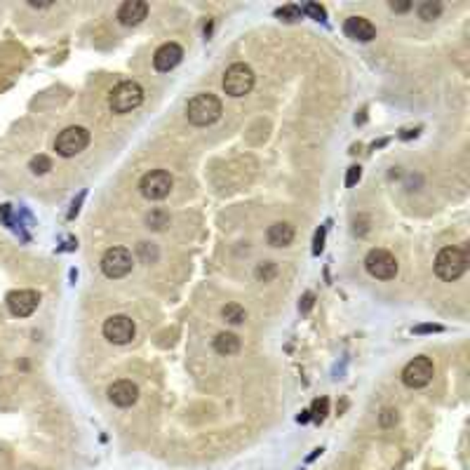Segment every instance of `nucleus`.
I'll return each mask as SVG.
<instances>
[{"label":"nucleus","instance_id":"1","mask_svg":"<svg viewBox=\"0 0 470 470\" xmlns=\"http://www.w3.org/2000/svg\"><path fill=\"white\" fill-rule=\"evenodd\" d=\"M223 113L221 99L214 94L205 92V94H195V97L186 106V118L188 122L195 127H207L212 122H216Z\"/></svg>","mask_w":470,"mask_h":470},{"label":"nucleus","instance_id":"2","mask_svg":"<svg viewBox=\"0 0 470 470\" xmlns=\"http://www.w3.org/2000/svg\"><path fill=\"white\" fill-rule=\"evenodd\" d=\"M142 104H144V89L139 82H134V80L118 82L109 94V106H111V111L118 115L132 113V111L139 109Z\"/></svg>","mask_w":470,"mask_h":470},{"label":"nucleus","instance_id":"3","mask_svg":"<svg viewBox=\"0 0 470 470\" xmlns=\"http://www.w3.org/2000/svg\"><path fill=\"white\" fill-rule=\"evenodd\" d=\"M468 271V254L461 247H445L435 256V276L445 282H454Z\"/></svg>","mask_w":470,"mask_h":470},{"label":"nucleus","instance_id":"4","mask_svg":"<svg viewBox=\"0 0 470 470\" xmlns=\"http://www.w3.org/2000/svg\"><path fill=\"white\" fill-rule=\"evenodd\" d=\"M254 80H256V76H254V71H251V66L238 61V64H231L226 69L221 85L228 97L240 99V97H247L251 89H254Z\"/></svg>","mask_w":470,"mask_h":470},{"label":"nucleus","instance_id":"5","mask_svg":"<svg viewBox=\"0 0 470 470\" xmlns=\"http://www.w3.org/2000/svg\"><path fill=\"white\" fill-rule=\"evenodd\" d=\"M89 146V130L80 125H71L61 130L54 139V150L61 158H74V155L82 153Z\"/></svg>","mask_w":470,"mask_h":470},{"label":"nucleus","instance_id":"6","mask_svg":"<svg viewBox=\"0 0 470 470\" xmlns=\"http://www.w3.org/2000/svg\"><path fill=\"white\" fill-rule=\"evenodd\" d=\"M175 188V179L167 170H150L139 181V191L146 200H165Z\"/></svg>","mask_w":470,"mask_h":470},{"label":"nucleus","instance_id":"7","mask_svg":"<svg viewBox=\"0 0 470 470\" xmlns=\"http://www.w3.org/2000/svg\"><path fill=\"white\" fill-rule=\"evenodd\" d=\"M435 377V365L426 355H418L410 360L402 369V383L407 388H426Z\"/></svg>","mask_w":470,"mask_h":470},{"label":"nucleus","instance_id":"8","mask_svg":"<svg viewBox=\"0 0 470 470\" xmlns=\"http://www.w3.org/2000/svg\"><path fill=\"white\" fill-rule=\"evenodd\" d=\"M134 259L132 251L125 247H109L102 256V273L111 280H120L132 273Z\"/></svg>","mask_w":470,"mask_h":470},{"label":"nucleus","instance_id":"9","mask_svg":"<svg viewBox=\"0 0 470 470\" xmlns=\"http://www.w3.org/2000/svg\"><path fill=\"white\" fill-rule=\"evenodd\" d=\"M365 268H367L369 276L377 278V280H393L397 276V271H400L397 259L390 254L388 249H372L369 251V254L365 256Z\"/></svg>","mask_w":470,"mask_h":470},{"label":"nucleus","instance_id":"10","mask_svg":"<svg viewBox=\"0 0 470 470\" xmlns=\"http://www.w3.org/2000/svg\"><path fill=\"white\" fill-rule=\"evenodd\" d=\"M104 337L115 346H125L137 337V324L127 315H111L102 327Z\"/></svg>","mask_w":470,"mask_h":470},{"label":"nucleus","instance_id":"11","mask_svg":"<svg viewBox=\"0 0 470 470\" xmlns=\"http://www.w3.org/2000/svg\"><path fill=\"white\" fill-rule=\"evenodd\" d=\"M5 304H8V311L14 317H29L41 306V294L36 289H16V292L8 294Z\"/></svg>","mask_w":470,"mask_h":470},{"label":"nucleus","instance_id":"12","mask_svg":"<svg viewBox=\"0 0 470 470\" xmlns=\"http://www.w3.org/2000/svg\"><path fill=\"white\" fill-rule=\"evenodd\" d=\"M183 59V47L179 43H165L160 45L158 49H155L153 54V66L155 71H160V74H170L172 69H177L179 64H181Z\"/></svg>","mask_w":470,"mask_h":470},{"label":"nucleus","instance_id":"13","mask_svg":"<svg viewBox=\"0 0 470 470\" xmlns=\"http://www.w3.org/2000/svg\"><path fill=\"white\" fill-rule=\"evenodd\" d=\"M109 400L113 402L115 407H122V410H127V407L137 405V400H139V388H137V383L127 381V379L111 383V385H109Z\"/></svg>","mask_w":470,"mask_h":470},{"label":"nucleus","instance_id":"14","mask_svg":"<svg viewBox=\"0 0 470 470\" xmlns=\"http://www.w3.org/2000/svg\"><path fill=\"white\" fill-rule=\"evenodd\" d=\"M344 33L357 43H372L377 38V26L365 16H348L344 24Z\"/></svg>","mask_w":470,"mask_h":470},{"label":"nucleus","instance_id":"15","mask_svg":"<svg viewBox=\"0 0 470 470\" xmlns=\"http://www.w3.org/2000/svg\"><path fill=\"white\" fill-rule=\"evenodd\" d=\"M148 16V3L144 0H125L118 10V21L122 26H139Z\"/></svg>","mask_w":470,"mask_h":470},{"label":"nucleus","instance_id":"16","mask_svg":"<svg viewBox=\"0 0 470 470\" xmlns=\"http://www.w3.org/2000/svg\"><path fill=\"white\" fill-rule=\"evenodd\" d=\"M266 238H268V245H273V247H289L294 240V226L287 221H278L268 228Z\"/></svg>","mask_w":470,"mask_h":470},{"label":"nucleus","instance_id":"17","mask_svg":"<svg viewBox=\"0 0 470 470\" xmlns=\"http://www.w3.org/2000/svg\"><path fill=\"white\" fill-rule=\"evenodd\" d=\"M214 350L219 352V355H235V352L240 350V346H243V341H240L238 334H233V332H221V334H216V339H214Z\"/></svg>","mask_w":470,"mask_h":470},{"label":"nucleus","instance_id":"18","mask_svg":"<svg viewBox=\"0 0 470 470\" xmlns=\"http://www.w3.org/2000/svg\"><path fill=\"white\" fill-rule=\"evenodd\" d=\"M221 317L231 324H243L245 320H247V311H245L240 304H226L221 309Z\"/></svg>","mask_w":470,"mask_h":470},{"label":"nucleus","instance_id":"19","mask_svg":"<svg viewBox=\"0 0 470 470\" xmlns=\"http://www.w3.org/2000/svg\"><path fill=\"white\" fill-rule=\"evenodd\" d=\"M311 418L315 423H322L324 418H327V414H329V400L327 397H317L315 402H313V407H311Z\"/></svg>","mask_w":470,"mask_h":470},{"label":"nucleus","instance_id":"20","mask_svg":"<svg viewBox=\"0 0 470 470\" xmlns=\"http://www.w3.org/2000/svg\"><path fill=\"white\" fill-rule=\"evenodd\" d=\"M146 223H148V228H153V231H162L165 226H170V214H167L165 210H153L146 216Z\"/></svg>","mask_w":470,"mask_h":470},{"label":"nucleus","instance_id":"21","mask_svg":"<svg viewBox=\"0 0 470 470\" xmlns=\"http://www.w3.org/2000/svg\"><path fill=\"white\" fill-rule=\"evenodd\" d=\"M442 12V5L440 3H421L418 5V19H423V21H433V19H438Z\"/></svg>","mask_w":470,"mask_h":470},{"label":"nucleus","instance_id":"22","mask_svg":"<svg viewBox=\"0 0 470 470\" xmlns=\"http://www.w3.org/2000/svg\"><path fill=\"white\" fill-rule=\"evenodd\" d=\"M254 276H256V280H261V282H271V280L278 276V266L273 264V261H264V264L256 266Z\"/></svg>","mask_w":470,"mask_h":470},{"label":"nucleus","instance_id":"23","mask_svg":"<svg viewBox=\"0 0 470 470\" xmlns=\"http://www.w3.org/2000/svg\"><path fill=\"white\" fill-rule=\"evenodd\" d=\"M29 170L33 175H47V172L52 170V160H49L47 155H36V158H31V162H29Z\"/></svg>","mask_w":470,"mask_h":470},{"label":"nucleus","instance_id":"24","mask_svg":"<svg viewBox=\"0 0 470 470\" xmlns=\"http://www.w3.org/2000/svg\"><path fill=\"white\" fill-rule=\"evenodd\" d=\"M301 12L309 14L311 19H315V21H327V10H324L322 5H317V3H306Z\"/></svg>","mask_w":470,"mask_h":470},{"label":"nucleus","instance_id":"25","mask_svg":"<svg viewBox=\"0 0 470 470\" xmlns=\"http://www.w3.org/2000/svg\"><path fill=\"white\" fill-rule=\"evenodd\" d=\"M276 14L282 21H296V19H301V14H304V12H301L299 5H284V8H280Z\"/></svg>","mask_w":470,"mask_h":470},{"label":"nucleus","instance_id":"26","mask_svg":"<svg viewBox=\"0 0 470 470\" xmlns=\"http://www.w3.org/2000/svg\"><path fill=\"white\" fill-rule=\"evenodd\" d=\"M139 254L144 256L146 264H153V261L158 259V249H155L150 243H139Z\"/></svg>","mask_w":470,"mask_h":470},{"label":"nucleus","instance_id":"27","mask_svg":"<svg viewBox=\"0 0 470 470\" xmlns=\"http://www.w3.org/2000/svg\"><path fill=\"white\" fill-rule=\"evenodd\" d=\"M379 423H381L383 428H393L397 423V412L390 410V407H385V410L379 414Z\"/></svg>","mask_w":470,"mask_h":470},{"label":"nucleus","instance_id":"28","mask_svg":"<svg viewBox=\"0 0 470 470\" xmlns=\"http://www.w3.org/2000/svg\"><path fill=\"white\" fill-rule=\"evenodd\" d=\"M360 179H362V167H360V165L348 167V172H346V186L352 188L357 181H360Z\"/></svg>","mask_w":470,"mask_h":470},{"label":"nucleus","instance_id":"29","mask_svg":"<svg viewBox=\"0 0 470 470\" xmlns=\"http://www.w3.org/2000/svg\"><path fill=\"white\" fill-rule=\"evenodd\" d=\"M324 233H327V226H320V231L315 233V240H313V254H320L324 249Z\"/></svg>","mask_w":470,"mask_h":470},{"label":"nucleus","instance_id":"30","mask_svg":"<svg viewBox=\"0 0 470 470\" xmlns=\"http://www.w3.org/2000/svg\"><path fill=\"white\" fill-rule=\"evenodd\" d=\"M313 301H315V294H313V292H306V294H304V299H301V304H299L301 313H309V311L313 309Z\"/></svg>","mask_w":470,"mask_h":470},{"label":"nucleus","instance_id":"31","mask_svg":"<svg viewBox=\"0 0 470 470\" xmlns=\"http://www.w3.org/2000/svg\"><path fill=\"white\" fill-rule=\"evenodd\" d=\"M416 334H426V332H442L440 324H421V327H414Z\"/></svg>","mask_w":470,"mask_h":470},{"label":"nucleus","instance_id":"32","mask_svg":"<svg viewBox=\"0 0 470 470\" xmlns=\"http://www.w3.org/2000/svg\"><path fill=\"white\" fill-rule=\"evenodd\" d=\"M388 8L393 10V12H410V10H412V3H390Z\"/></svg>","mask_w":470,"mask_h":470},{"label":"nucleus","instance_id":"33","mask_svg":"<svg viewBox=\"0 0 470 470\" xmlns=\"http://www.w3.org/2000/svg\"><path fill=\"white\" fill-rule=\"evenodd\" d=\"M82 198H85V193H80V198H78L76 203H74V210L69 212V219H74V216L78 214V210H80V200H82Z\"/></svg>","mask_w":470,"mask_h":470},{"label":"nucleus","instance_id":"34","mask_svg":"<svg viewBox=\"0 0 470 470\" xmlns=\"http://www.w3.org/2000/svg\"><path fill=\"white\" fill-rule=\"evenodd\" d=\"M309 421H311V412H309V410L301 412V414H299V423H309Z\"/></svg>","mask_w":470,"mask_h":470},{"label":"nucleus","instance_id":"35","mask_svg":"<svg viewBox=\"0 0 470 470\" xmlns=\"http://www.w3.org/2000/svg\"><path fill=\"white\" fill-rule=\"evenodd\" d=\"M416 130H405V134H402V139H412V137H416Z\"/></svg>","mask_w":470,"mask_h":470}]
</instances>
